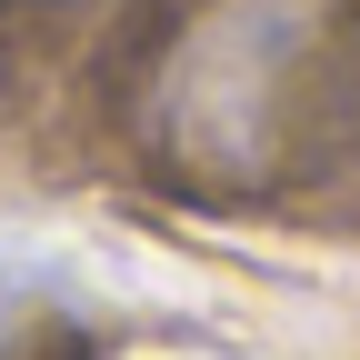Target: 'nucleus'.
Instances as JSON below:
<instances>
[{"instance_id": "1", "label": "nucleus", "mask_w": 360, "mask_h": 360, "mask_svg": "<svg viewBox=\"0 0 360 360\" xmlns=\"http://www.w3.org/2000/svg\"><path fill=\"white\" fill-rule=\"evenodd\" d=\"M340 0H220L170 70V130L200 170H270L340 70Z\"/></svg>"}]
</instances>
